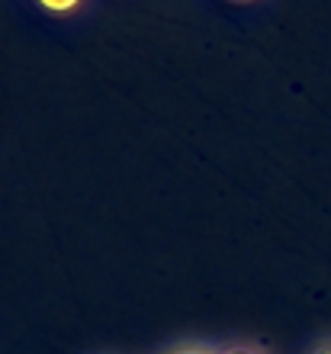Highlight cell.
Instances as JSON below:
<instances>
[{
    "label": "cell",
    "mask_w": 331,
    "mask_h": 354,
    "mask_svg": "<svg viewBox=\"0 0 331 354\" xmlns=\"http://www.w3.org/2000/svg\"><path fill=\"white\" fill-rule=\"evenodd\" d=\"M46 10H52V13H68V10H74L81 0H39Z\"/></svg>",
    "instance_id": "1"
},
{
    "label": "cell",
    "mask_w": 331,
    "mask_h": 354,
    "mask_svg": "<svg viewBox=\"0 0 331 354\" xmlns=\"http://www.w3.org/2000/svg\"><path fill=\"white\" fill-rule=\"evenodd\" d=\"M322 354H331V351H322Z\"/></svg>",
    "instance_id": "4"
},
{
    "label": "cell",
    "mask_w": 331,
    "mask_h": 354,
    "mask_svg": "<svg viewBox=\"0 0 331 354\" xmlns=\"http://www.w3.org/2000/svg\"><path fill=\"white\" fill-rule=\"evenodd\" d=\"M180 354H196V351H180Z\"/></svg>",
    "instance_id": "2"
},
{
    "label": "cell",
    "mask_w": 331,
    "mask_h": 354,
    "mask_svg": "<svg viewBox=\"0 0 331 354\" xmlns=\"http://www.w3.org/2000/svg\"><path fill=\"white\" fill-rule=\"evenodd\" d=\"M231 354H245V351H231Z\"/></svg>",
    "instance_id": "3"
}]
</instances>
